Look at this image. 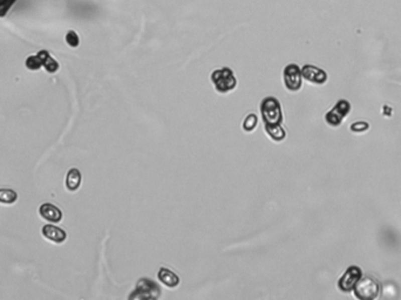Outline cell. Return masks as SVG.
Segmentation results:
<instances>
[{
    "instance_id": "obj_1",
    "label": "cell",
    "mask_w": 401,
    "mask_h": 300,
    "mask_svg": "<svg viewBox=\"0 0 401 300\" xmlns=\"http://www.w3.org/2000/svg\"><path fill=\"white\" fill-rule=\"evenodd\" d=\"M260 114L261 117H263L264 124H282V122H283L282 106L280 101L274 96L265 97L261 101Z\"/></svg>"
},
{
    "instance_id": "obj_2",
    "label": "cell",
    "mask_w": 401,
    "mask_h": 300,
    "mask_svg": "<svg viewBox=\"0 0 401 300\" xmlns=\"http://www.w3.org/2000/svg\"><path fill=\"white\" fill-rule=\"evenodd\" d=\"M211 81L218 93H228L236 88L237 79L231 69L228 67L216 69L211 73Z\"/></svg>"
},
{
    "instance_id": "obj_3",
    "label": "cell",
    "mask_w": 401,
    "mask_h": 300,
    "mask_svg": "<svg viewBox=\"0 0 401 300\" xmlns=\"http://www.w3.org/2000/svg\"><path fill=\"white\" fill-rule=\"evenodd\" d=\"M161 296L160 286L149 278H141L138 281L134 292L128 296L129 299H159Z\"/></svg>"
},
{
    "instance_id": "obj_4",
    "label": "cell",
    "mask_w": 401,
    "mask_h": 300,
    "mask_svg": "<svg viewBox=\"0 0 401 300\" xmlns=\"http://www.w3.org/2000/svg\"><path fill=\"white\" fill-rule=\"evenodd\" d=\"M354 295L360 300H372L379 295L380 285L376 279L372 277H361L353 288Z\"/></svg>"
},
{
    "instance_id": "obj_5",
    "label": "cell",
    "mask_w": 401,
    "mask_h": 300,
    "mask_svg": "<svg viewBox=\"0 0 401 300\" xmlns=\"http://www.w3.org/2000/svg\"><path fill=\"white\" fill-rule=\"evenodd\" d=\"M283 78L285 87L291 92H297L302 88L303 85V76L302 69L298 65L290 64L284 68Z\"/></svg>"
},
{
    "instance_id": "obj_6",
    "label": "cell",
    "mask_w": 401,
    "mask_h": 300,
    "mask_svg": "<svg viewBox=\"0 0 401 300\" xmlns=\"http://www.w3.org/2000/svg\"><path fill=\"white\" fill-rule=\"evenodd\" d=\"M351 110V104L346 100L338 101L336 106L333 107V109H331L329 113L325 115V120L327 123L332 127H337L340 125L341 122L345 117L347 116L348 113Z\"/></svg>"
},
{
    "instance_id": "obj_7",
    "label": "cell",
    "mask_w": 401,
    "mask_h": 300,
    "mask_svg": "<svg viewBox=\"0 0 401 300\" xmlns=\"http://www.w3.org/2000/svg\"><path fill=\"white\" fill-rule=\"evenodd\" d=\"M361 277H362V272L358 266L348 267L346 272L343 274V277L339 279L338 287H339L340 291L343 292L353 291L354 286L357 285V282L360 280Z\"/></svg>"
},
{
    "instance_id": "obj_8",
    "label": "cell",
    "mask_w": 401,
    "mask_h": 300,
    "mask_svg": "<svg viewBox=\"0 0 401 300\" xmlns=\"http://www.w3.org/2000/svg\"><path fill=\"white\" fill-rule=\"evenodd\" d=\"M302 76L313 85H324L327 81V73L313 65H305L302 68Z\"/></svg>"
},
{
    "instance_id": "obj_9",
    "label": "cell",
    "mask_w": 401,
    "mask_h": 300,
    "mask_svg": "<svg viewBox=\"0 0 401 300\" xmlns=\"http://www.w3.org/2000/svg\"><path fill=\"white\" fill-rule=\"evenodd\" d=\"M39 212L41 215V217L46 219V221L58 223L61 221L62 218V212L59 208L55 207V205L51 203H45L40 207Z\"/></svg>"
},
{
    "instance_id": "obj_10",
    "label": "cell",
    "mask_w": 401,
    "mask_h": 300,
    "mask_svg": "<svg viewBox=\"0 0 401 300\" xmlns=\"http://www.w3.org/2000/svg\"><path fill=\"white\" fill-rule=\"evenodd\" d=\"M43 235L52 242L60 244L67 238V233L64 230L54 225H45L43 228Z\"/></svg>"
},
{
    "instance_id": "obj_11",
    "label": "cell",
    "mask_w": 401,
    "mask_h": 300,
    "mask_svg": "<svg viewBox=\"0 0 401 300\" xmlns=\"http://www.w3.org/2000/svg\"><path fill=\"white\" fill-rule=\"evenodd\" d=\"M159 280L162 282L163 285L168 286V287H176L177 285L180 284V278L175 272H173L172 270L166 267L160 268L159 273H158Z\"/></svg>"
},
{
    "instance_id": "obj_12",
    "label": "cell",
    "mask_w": 401,
    "mask_h": 300,
    "mask_svg": "<svg viewBox=\"0 0 401 300\" xmlns=\"http://www.w3.org/2000/svg\"><path fill=\"white\" fill-rule=\"evenodd\" d=\"M81 173L79 172V169L72 168L69 169L66 176V187L69 191H75L79 189L80 184H81Z\"/></svg>"
},
{
    "instance_id": "obj_13",
    "label": "cell",
    "mask_w": 401,
    "mask_h": 300,
    "mask_svg": "<svg viewBox=\"0 0 401 300\" xmlns=\"http://www.w3.org/2000/svg\"><path fill=\"white\" fill-rule=\"evenodd\" d=\"M265 131L274 141L281 142L287 137V131L282 127V124H264Z\"/></svg>"
},
{
    "instance_id": "obj_14",
    "label": "cell",
    "mask_w": 401,
    "mask_h": 300,
    "mask_svg": "<svg viewBox=\"0 0 401 300\" xmlns=\"http://www.w3.org/2000/svg\"><path fill=\"white\" fill-rule=\"evenodd\" d=\"M38 57L40 58L41 62H43V66L46 68V71L48 73H55L59 69V64L51 57L47 51H40L39 53H38Z\"/></svg>"
},
{
    "instance_id": "obj_15",
    "label": "cell",
    "mask_w": 401,
    "mask_h": 300,
    "mask_svg": "<svg viewBox=\"0 0 401 300\" xmlns=\"http://www.w3.org/2000/svg\"><path fill=\"white\" fill-rule=\"evenodd\" d=\"M18 200V195L12 189H0V203L12 204Z\"/></svg>"
},
{
    "instance_id": "obj_16",
    "label": "cell",
    "mask_w": 401,
    "mask_h": 300,
    "mask_svg": "<svg viewBox=\"0 0 401 300\" xmlns=\"http://www.w3.org/2000/svg\"><path fill=\"white\" fill-rule=\"evenodd\" d=\"M257 124H258L257 115L256 114H250V115H247L245 118H244L242 127H243L244 130L247 131V132H250V131L254 130V128L257 127Z\"/></svg>"
},
{
    "instance_id": "obj_17",
    "label": "cell",
    "mask_w": 401,
    "mask_h": 300,
    "mask_svg": "<svg viewBox=\"0 0 401 300\" xmlns=\"http://www.w3.org/2000/svg\"><path fill=\"white\" fill-rule=\"evenodd\" d=\"M17 0H0V18H4Z\"/></svg>"
},
{
    "instance_id": "obj_18",
    "label": "cell",
    "mask_w": 401,
    "mask_h": 300,
    "mask_svg": "<svg viewBox=\"0 0 401 300\" xmlns=\"http://www.w3.org/2000/svg\"><path fill=\"white\" fill-rule=\"evenodd\" d=\"M41 66H43V62H41L40 58L38 55H32V57H30L26 60V67L29 69H32V71H37Z\"/></svg>"
},
{
    "instance_id": "obj_19",
    "label": "cell",
    "mask_w": 401,
    "mask_h": 300,
    "mask_svg": "<svg viewBox=\"0 0 401 300\" xmlns=\"http://www.w3.org/2000/svg\"><path fill=\"white\" fill-rule=\"evenodd\" d=\"M66 43H67L69 46L73 48L78 47L80 44L79 36L74 32V31H69V32L66 34Z\"/></svg>"
},
{
    "instance_id": "obj_20",
    "label": "cell",
    "mask_w": 401,
    "mask_h": 300,
    "mask_svg": "<svg viewBox=\"0 0 401 300\" xmlns=\"http://www.w3.org/2000/svg\"><path fill=\"white\" fill-rule=\"evenodd\" d=\"M369 128V125L367 122H364V121H359V122H355L351 125V130L353 132H364L367 130Z\"/></svg>"
}]
</instances>
